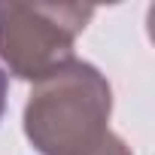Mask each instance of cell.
<instances>
[{
  "label": "cell",
  "instance_id": "cell-3",
  "mask_svg": "<svg viewBox=\"0 0 155 155\" xmlns=\"http://www.w3.org/2000/svg\"><path fill=\"white\" fill-rule=\"evenodd\" d=\"M85 155H131V149L125 146V140L122 137H116V134H107L91 152H85Z\"/></svg>",
  "mask_w": 155,
  "mask_h": 155
},
{
  "label": "cell",
  "instance_id": "cell-2",
  "mask_svg": "<svg viewBox=\"0 0 155 155\" xmlns=\"http://www.w3.org/2000/svg\"><path fill=\"white\" fill-rule=\"evenodd\" d=\"M91 15V6L73 3H0V58L15 76L40 82L73 61V40Z\"/></svg>",
  "mask_w": 155,
  "mask_h": 155
},
{
  "label": "cell",
  "instance_id": "cell-1",
  "mask_svg": "<svg viewBox=\"0 0 155 155\" xmlns=\"http://www.w3.org/2000/svg\"><path fill=\"white\" fill-rule=\"evenodd\" d=\"M110 110L113 94L101 70L70 61L34 85L25 134L43 155H85L110 134Z\"/></svg>",
  "mask_w": 155,
  "mask_h": 155
},
{
  "label": "cell",
  "instance_id": "cell-4",
  "mask_svg": "<svg viewBox=\"0 0 155 155\" xmlns=\"http://www.w3.org/2000/svg\"><path fill=\"white\" fill-rule=\"evenodd\" d=\"M3 110H6V73L0 67V116H3Z\"/></svg>",
  "mask_w": 155,
  "mask_h": 155
}]
</instances>
